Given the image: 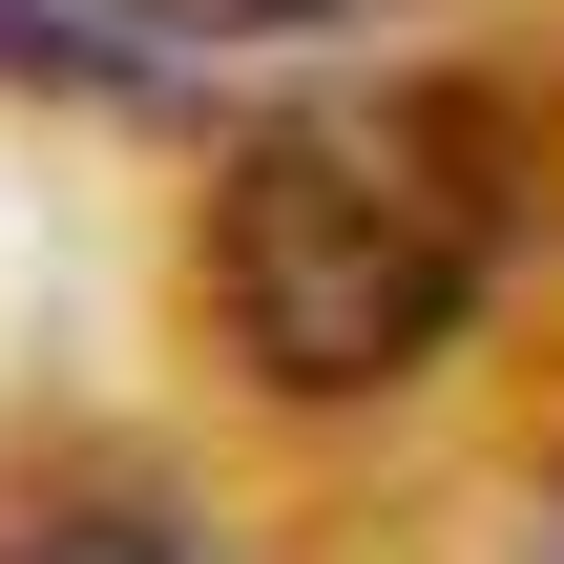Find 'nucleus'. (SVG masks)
I'll return each instance as SVG.
<instances>
[{
	"instance_id": "obj_1",
	"label": "nucleus",
	"mask_w": 564,
	"mask_h": 564,
	"mask_svg": "<svg viewBox=\"0 0 564 564\" xmlns=\"http://www.w3.org/2000/svg\"><path fill=\"white\" fill-rule=\"evenodd\" d=\"M544 230V126L523 84L481 63H356V84H293L230 167H209V230H188V314L251 398L293 419H356V398H419L502 272Z\"/></svg>"
},
{
	"instance_id": "obj_2",
	"label": "nucleus",
	"mask_w": 564,
	"mask_h": 564,
	"mask_svg": "<svg viewBox=\"0 0 564 564\" xmlns=\"http://www.w3.org/2000/svg\"><path fill=\"white\" fill-rule=\"evenodd\" d=\"M0 564H209V544H188L167 502H21V523H0Z\"/></svg>"
},
{
	"instance_id": "obj_3",
	"label": "nucleus",
	"mask_w": 564,
	"mask_h": 564,
	"mask_svg": "<svg viewBox=\"0 0 564 564\" xmlns=\"http://www.w3.org/2000/svg\"><path fill=\"white\" fill-rule=\"evenodd\" d=\"M126 42H314V21H377V0H84Z\"/></svg>"
},
{
	"instance_id": "obj_4",
	"label": "nucleus",
	"mask_w": 564,
	"mask_h": 564,
	"mask_svg": "<svg viewBox=\"0 0 564 564\" xmlns=\"http://www.w3.org/2000/svg\"><path fill=\"white\" fill-rule=\"evenodd\" d=\"M523 564H564V523H544V544H523Z\"/></svg>"
}]
</instances>
